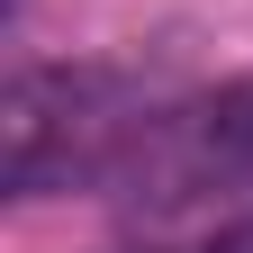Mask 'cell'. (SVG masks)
I'll return each instance as SVG.
<instances>
[{
	"label": "cell",
	"instance_id": "cell-2",
	"mask_svg": "<svg viewBox=\"0 0 253 253\" xmlns=\"http://www.w3.org/2000/svg\"><path fill=\"white\" fill-rule=\"evenodd\" d=\"M100 199L136 208V217H190V208L253 199V82L154 90L126 154L109 163Z\"/></svg>",
	"mask_w": 253,
	"mask_h": 253
},
{
	"label": "cell",
	"instance_id": "cell-4",
	"mask_svg": "<svg viewBox=\"0 0 253 253\" xmlns=\"http://www.w3.org/2000/svg\"><path fill=\"white\" fill-rule=\"evenodd\" d=\"M235 253H253V235H244V244H235Z\"/></svg>",
	"mask_w": 253,
	"mask_h": 253
},
{
	"label": "cell",
	"instance_id": "cell-3",
	"mask_svg": "<svg viewBox=\"0 0 253 253\" xmlns=\"http://www.w3.org/2000/svg\"><path fill=\"white\" fill-rule=\"evenodd\" d=\"M208 253H235V244H208Z\"/></svg>",
	"mask_w": 253,
	"mask_h": 253
},
{
	"label": "cell",
	"instance_id": "cell-1",
	"mask_svg": "<svg viewBox=\"0 0 253 253\" xmlns=\"http://www.w3.org/2000/svg\"><path fill=\"white\" fill-rule=\"evenodd\" d=\"M154 90L118 63H27L0 100V181L9 199L45 190H109V163L126 154Z\"/></svg>",
	"mask_w": 253,
	"mask_h": 253
}]
</instances>
